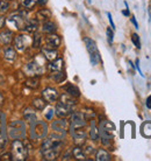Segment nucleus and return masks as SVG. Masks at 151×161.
<instances>
[{
	"mask_svg": "<svg viewBox=\"0 0 151 161\" xmlns=\"http://www.w3.org/2000/svg\"><path fill=\"white\" fill-rule=\"evenodd\" d=\"M63 137L64 136L57 133L44 139L41 146V153L44 160H56L58 158L63 145Z\"/></svg>",
	"mask_w": 151,
	"mask_h": 161,
	"instance_id": "obj_1",
	"label": "nucleus"
},
{
	"mask_svg": "<svg viewBox=\"0 0 151 161\" xmlns=\"http://www.w3.org/2000/svg\"><path fill=\"white\" fill-rule=\"evenodd\" d=\"M7 136L9 139H24L27 136V129L23 120H12L7 125Z\"/></svg>",
	"mask_w": 151,
	"mask_h": 161,
	"instance_id": "obj_2",
	"label": "nucleus"
},
{
	"mask_svg": "<svg viewBox=\"0 0 151 161\" xmlns=\"http://www.w3.org/2000/svg\"><path fill=\"white\" fill-rule=\"evenodd\" d=\"M48 134V125L45 121L35 120L30 123V129H29V136L32 140H40L44 139Z\"/></svg>",
	"mask_w": 151,
	"mask_h": 161,
	"instance_id": "obj_3",
	"label": "nucleus"
},
{
	"mask_svg": "<svg viewBox=\"0 0 151 161\" xmlns=\"http://www.w3.org/2000/svg\"><path fill=\"white\" fill-rule=\"evenodd\" d=\"M11 154H12V160L23 161L28 158V148L26 147L24 142H22V140L15 139L12 141L11 145Z\"/></svg>",
	"mask_w": 151,
	"mask_h": 161,
	"instance_id": "obj_4",
	"label": "nucleus"
},
{
	"mask_svg": "<svg viewBox=\"0 0 151 161\" xmlns=\"http://www.w3.org/2000/svg\"><path fill=\"white\" fill-rule=\"evenodd\" d=\"M84 42H85L86 49H87L88 55H90V61H91L92 65H96L100 62L101 57H100V53L98 47H96V41L90 39V37H85Z\"/></svg>",
	"mask_w": 151,
	"mask_h": 161,
	"instance_id": "obj_5",
	"label": "nucleus"
},
{
	"mask_svg": "<svg viewBox=\"0 0 151 161\" xmlns=\"http://www.w3.org/2000/svg\"><path fill=\"white\" fill-rule=\"evenodd\" d=\"M24 73L26 75L30 77H35V76H40L43 74V67L37 62V61H32L26 64L24 67Z\"/></svg>",
	"mask_w": 151,
	"mask_h": 161,
	"instance_id": "obj_6",
	"label": "nucleus"
},
{
	"mask_svg": "<svg viewBox=\"0 0 151 161\" xmlns=\"http://www.w3.org/2000/svg\"><path fill=\"white\" fill-rule=\"evenodd\" d=\"M86 126V119L84 117L83 112H75L71 114V121H70V130L80 129Z\"/></svg>",
	"mask_w": 151,
	"mask_h": 161,
	"instance_id": "obj_7",
	"label": "nucleus"
},
{
	"mask_svg": "<svg viewBox=\"0 0 151 161\" xmlns=\"http://www.w3.org/2000/svg\"><path fill=\"white\" fill-rule=\"evenodd\" d=\"M51 127L56 133L64 136V134L66 133V131L69 130V123L65 120L64 118H60V119H57V120L52 121Z\"/></svg>",
	"mask_w": 151,
	"mask_h": 161,
	"instance_id": "obj_8",
	"label": "nucleus"
},
{
	"mask_svg": "<svg viewBox=\"0 0 151 161\" xmlns=\"http://www.w3.org/2000/svg\"><path fill=\"white\" fill-rule=\"evenodd\" d=\"M45 47L44 48H49V49H57L60 46V37L55 34V33H51V34H48L45 36Z\"/></svg>",
	"mask_w": 151,
	"mask_h": 161,
	"instance_id": "obj_9",
	"label": "nucleus"
},
{
	"mask_svg": "<svg viewBox=\"0 0 151 161\" xmlns=\"http://www.w3.org/2000/svg\"><path fill=\"white\" fill-rule=\"evenodd\" d=\"M42 97H43V99L47 102V103H54V102H56L60 98V95H58L56 89L45 88L43 91H42Z\"/></svg>",
	"mask_w": 151,
	"mask_h": 161,
	"instance_id": "obj_10",
	"label": "nucleus"
},
{
	"mask_svg": "<svg viewBox=\"0 0 151 161\" xmlns=\"http://www.w3.org/2000/svg\"><path fill=\"white\" fill-rule=\"evenodd\" d=\"M72 109H73V106H69L66 104H63L62 102H58L57 105H56L55 111H56V114L60 118H65L66 116L71 114Z\"/></svg>",
	"mask_w": 151,
	"mask_h": 161,
	"instance_id": "obj_11",
	"label": "nucleus"
},
{
	"mask_svg": "<svg viewBox=\"0 0 151 161\" xmlns=\"http://www.w3.org/2000/svg\"><path fill=\"white\" fill-rule=\"evenodd\" d=\"M13 43H14V48L19 52H24L26 50V47H27V41H26V37L23 35H16L13 40Z\"/></svg>",
	"mask_w": 151,
	"mask_h": 161,
	"instance_id": "obj_12",
	"label": "nucleus"
},
{
	"mask_svg": "<svg viewBox=\"0 0 151 161\" xmlns=\"http://www.w3.org/2000/svg\"><path fill=\"white\" fill-rule=\"evenodd\" d=\"M13 41V33L12 31L9 29H5L0 33V42L1 44H5V46H8Z\"/></svg>",
	"mask_w": 151,
	"mask_h": 161,
	"instance_id": "obj_13",
	"label": "nucleus"
},
{
	"mask_svg": "<svg viewBox=\"0 0 151 161\" xmlns=\"http://www.w3.org/2000/svg\"><path fill=\"white\" fill-rule=\"evenodd\" d=\"M63 60L62 58H56V60L51 61L50 63L48 64V69L49 71H51V73H55V71H60V70H63Z\"/></svg>",
	"mask_w": 151,
	"mask_h": 161,
	"instance_id": "obj_14",
	"label": "nucleus"
},
{
	"mask_svg": "<svg viewBox=\"0 0 151 161\" xmlns=\"http://www.w3.org/2000/svg\"><path fill=\"white\" fill-rule=\"evenodd\" d=\"M42 53H43L44 57L47 58L48 61H54L57 58V56H58V53H57V50L56 49H49V48H43L42 49Z\"/></svg>",
	"mask_w": 151,
	"mask_h": 161,
	"instance_id": "obj_15",
	"label": "nucleus"
},
{
	"mask_svg": "<svg viewBox=\"0 0 151 161\" xmlns=\"http://www.w3.org/2000/svg\"><path fill=\"white\" fill-rule=\"evenodd\" d=\"M64 90L66 91V93H69L70 96L75 97V98H78V97L80 96L79 89L77 88L76 85H73V84H66L65 86H64Z\"/></svg>",
	"mask_w": 151,
	"mask_h": 161,
	"instance_id": "obj_16",
	"label": "nucleus"
},
{
	"mask_svg": "<svg viewBox=\"0 0 151 161\" xmlns=\"http://www.w3.org/2000/svg\"><path fill=\"white\" fill-rule=\"evenodd\" d=\"M57 27H56V25L52 22V21H44L43 25H42V31L44 33H47V34H51V33H55Z\"/></svg>",
	"mask_w": 151,
	"mask_h": 161,
	"instance_id": "obj_17",
	"label": "nucleus"
},
{
	"mask_svg": "<svg viewBox=\"0 0 151 161\" xmlns=\"http://www.w3.org/2000/svg\"><path fill=\"white\" fill-rule=\"evenodd\" d=\"M96 161H109L111 160V155H109V153H108L107 151L100 148L96 151Z\"/></svg>",
	"mask_w": 151,
	"mask_h": 161,
	"instance_id": "obj_18",
	"label": "nucleus"
},
{
	"mask_svg": "<svg viewBox=\"0 0 151 161\" xmlns=\"http://www.w3.org/2000/svg\"><path fill=\"white\" fill-rule=\"evenodd\" d=\"M4 57L7 61H14L16 58V53L13 47H7L4 49Z\"/></svg>",
	"mask_w": 151,
	"mask_h": 161,
	"instance_id": "obj_19",
	"label": "nucleus"
},
{
	"mask_svg": "<svg viewBox=\"0 0 151 161\" xmlns=\"http://www.w3.org/2000/svg\"><path fill=\"white\" fill-rule=\"evenodd\" d=\"M60 102H62L63 104L69 105V106H73V105L76 104L75 97L70 96L69 93H63V95L60 97Z\"/></svg>",
	"mask_w": 151,
	"mask_h": 161,
	"instance_id": "obj_20",
	"label": "nucleus"
},
{
	"mask_svg": "<svg viewBox=\"0 0 151 161\" xmlns=\"http://www.w3.org/2000/svg\"><path fill=\"white\" fill-rule=\"evenodd\" d=\"M72 157L77 160H86V154L80 147H75L72 149Z\"/></svg>",
	"mask_w": 151,
	"mask_h": 161,
	"instance_id": "obj_21",
	"label": "nucleus"
},
{
	"mask_svg": "<svg viewBox=\"0 0 151 161\" xmlns=\"http://www.w3.org/2000/svg\"><path fill=\"white\" fill-rule=\"evenodd\" d=\"M23 118L24 120L29 121V123H33V121L37 120L36 119V113L34 112V110L32 109H26L23 111Z\"/></svg>",
	"mask_w": 151,
	"mask_h": 161,
	"instance_id": "obj_22",
	"label": "nucleus"
},
{
	"mask_svg": "<svg viewBox=\"0 0 151 161\" xmlns=\"http://www.w3.org/2000/svg\"><path fill=\"white\" fill-rule=\"evenodd\" d=\"M32 105H33V108H35L36 110H40L41 111V110L45 109L47 102L44 101L43 98H35V99H33Z\"/></svg>",
	"mask_w": 151,
	"mask_h": 161,
	"instance_id": "obj_23",
	"label": "nucleus"
},
{
	"mask_svg": "<svg viewBox=\"0 0 151 161\" xmlns=\"http://www.w3.org/2000/svg\"><path fill=\"white\" fill-rule=\"evenodd\" d=\"M90 137L92 140H96L99 138V130L96 127V120L91 119V131H90Z\"/></svg>",
	"mask_w": 151,
	"mask_h": 161,
	"instance_id": "obj_24",
	"label": "nucleus"
},
{
	"mask_svg": "<svg viewBox=\"0 0 151 161\" xmlns=\"http://www.w3.org/2000/svg\"><path fill=\"white\" fill-rule=\"evenodd\" d=\"M24 31L28 33H35L37 31V21L36 20H29L24 25Z\"/></svg>",
	"mask_w": 151,
	"mask_h": 161,
	"instance_id": "obj_25",
	"label": "nucleus"
},
{
	"mask_svg": "<svg viewBox=\"0 0 151 161\" xmlns=\"http://www.w3.org/2000/svg\"><path fill=\"white\" fill-rule=\"evenodd\" d=\"M51 78L55 80V82H57V83H62L63 80H65L66 75L63 73V70H60V71H55V73H52Z\"/></svg>",
	"mask_w": 151,
	"mask_h": 161,
	"instance_id": "obj_26",
	"label": "nucleus"
},
{
	"mask_svg": "<svg viewBox=\"0 0 151 161\" xmlns=\"http://www.w3.org/2000/svg\"><path fill=\"white\" fill-rule=\"evenodd\" d=\"M37 18L41 20H48L49 18H51V12L47 8H42L41 11L37 12Z\"/></svg>",
	"mask_w": 151,
	"mask_h": 161,
	"instance_id": "obj_27",
	"label": "nucleus"
},
{
	"mask_svg": "<svg viewBox=\"0 0 151 161\" xmlns=\"http://www.w3.org/2000/svg\"><path fill=\"white\" fill-rule=\"evenodd\" d=\"M7 131H3L0 133V148H4L6 144H7V134H6Z\"/></svg>",
	"mask_w": 151,
	"mask_h": 161,
	"instance_id": "obj_28",
	"label": "nucleus"
},
{
	"mask_svg": "<svg viewBox=\"0 0 151 161\" xmlns=\"http://www.w3.org/2000/svg\"><path fill=\"white\" fill-rule=\"evenodd\" d=\"M26 85L29 86V88L36 89L37 86H39V80H36L35 77H32V78H29V80L26 82Z\"/></svg>",
	"mask_w": 151,
	"mask_h": 161,
	"instance_id": "obj_29",
	"label": "nucleus"
},
{
	"mask_svg": "<svg viewBox=\"0 0 151 161\" xmlns=\"http://www.w3.org/2000/svg\"><path fill=\"white\" fill-rule=\"evenodd\" d=\"M145 130H148V133H145V137H151V123L148 121V123H144L142 125V133L144 134Z\"/></svg>",
	"mask_w": 151,
	"mask_h": 161,
	"instance_id": "obj_30",
	"label": "nucleus"
},
{
	"mask_svg": "<svg viewBox=\"0 0 151 161\" xmlns=\"http://www.w3.org/2000/svg\"><path fill=\"white\" fill-rule=\"evenodd\" d=\"M9 8V3L7 0H0V13H5Z\"/></svg>",
	"mask_w": 151,
	"mask_h": 161,
	"instance_id": "obj_31",
	"label": "nucleus"
},
{
	"mask_svg": "<svg viewBox=\"0 0 151 161\" xmlns=\"http://www.w3.org/2000/svg\"><path fill=\"white\" fill-rule=\"evenodd\" d=\"M36 0H20L21 5L26 8H32L34 5H35Z\"/></svg>",
	"mask_w": 151,
	"mask_h": 161,
	"instance_id": "obj_32",
	"label": "nucleus"
},
{
	"mask_svg": "<svg viewBox=\"0 0 151 161\" xmlns=\"http://www.w3.org/2000/svg\"><path fill=\"white\" fill-rule=\"evenodd\" d=\"M41 41H42V36H41L40 34H35L34 35V41H33V46L35 48H39L41 46Z\"/></svg>",
	"mask_w": 151,
	"mask_h": 161,
	"instance_id": "obj_33",
	"label": "nucleus"
},
{
	"mask_svg": "<svg viewBox=\"0 0 151 161\" xmlns=\"http://www.w3.org/2000/svg\"><path fill=\"white\" fill-rule=\"evenodd\" d=\"M131 41H133V43L135 44L136 48H138V49L141 48V41H139V36L137 35V34L134 33V34L131 35Z\"/></svg>",
	"mask_w": 151,
	"mask_h": 161,
	"instance_id": "obj_34",
	"label": "nucleus"
},
{
	"mask_svg": "<svg viewBox=\"0 0 151 161\" xmlns=\"http://www.w3.org/2000/svg\"><path fill=\"white\" fill-rule=\"evenodd\" d=\"M106 34H107L108 43L112 44V43H113V40H114V32H113V29H112V28H107V31H106Z\"/></svg>",
	"mask_w": 151,
	"mask_h": 161,
	"instance_id": "obj_35",
	"label": "nucleus"
},
{
	"mask_svg": "<svg viewBox=\"0 0 151 161\" xmlns=\"http://www.w3.org/2000/svg\"><path fill=\"white\" fill-rule=\"evenodd\" d=\"M83 114H84V117H85V119H93L94 116H96V113L93 112L92 110H85Z\"/></svg>",
	"mask_w": 151,
	"mask_h": 161,
	"instance_id": "obj_36",
	"label": "nucleus"
},
{
	"mask_svg": "<svg viewBox=\"0 0 151 161\" xmlns=\"http://www.w3.org/2000/svg\"><path fill=\"white\" fill-rule=\"evenodd\" d=\"M3 131H7V127H6V116H3L1 118V121H0V133Z\"/></svg>",
	"mask_w": 151,
	"mask_h": 161,
	"instance_id": "obj_37",
	"label": "nucleus"
},
{
	"mask_svg": "<svg viewBox=\"0 0 151 161\" xmlns=\"http://www.w3.org/2000/svg\"><path fill=\"white\" fill-rule=\"evenodd\" d=\"M54 113H55V110H54V109H48V111L45 112V118H47L48 120H51Z\"/></svg>",
	"mask_w": 151,
	"mask_h": 161,
	"instance_id": "obj_38",
	"label": "nucleus"
},
{
	"mask_svg": "<svg viewBox=\"0 0 151 161\" xmlns=\"http://www.w3.org/2000/svg\"><path fill=\"white\" fill-rule=\"evenodd\" d=\"M0 159H1V160H6V161L12 160V154H11V152H8V153H5V154H3V155L0 157Z\"/></svg>",
	"mask_w": 151,
	"mask_h": 161,
	"instance_id": "obj_39",
	"label": "nucleus"
},
{
	"mask_svg": "<svg viewBox=\"0 0 151 161\" xmlns=\"http://www.w3.org/2000/svg\"><path fill=\"white\" fill-rule=\"evenodd\" d=\"M107 16H108V20H109V24H111L112 29L114 31V29H115V24H114V21H113V18H112V14H111V13H107Z\"/></svg>",
	"mask_w": 151,
	"mask_h": 161,
	"instance_id": "obj_40",
	"label": "nucleus"
},
{
	"mask_svg": "<svg viewBox=\"0 0 151 161\" xmlns=\"http://www.w3.org/2000/svg\"><path fill=\"white\" fill-rule=\"evenodd\" d=\"M135 67H136V69L138 70V74L141 75V76H143V73H142V70H141V67H139V61L138 60H136V62H135Z\"/></svg>",
	"mask_w": 151,
	"mask_h": 161,
	"instance_id": "obj_41",
	"label": "nucleus"
},
{
	"mask_svg": "<svg viewBox=\"0 0 151 161\" xmlns=\"http://www.w3.org/2000/svg\"><path fill=\"white\" fill-rule=\"evenodd\" d=\"M5 22H6V19H5V16L0 15V29H1L5 26Z\"/></svg>",
	"mask_w": 151,
	"mask_h": 161,
	"instance_id": "obj_42",
	"label": "nucleus"
},
{
	"mask_svg": "<svg viewBox=\"0 0 151 161\" xmlns=\"http://www.w3.org/2000/svg\"><path fill=\"white\" fill-rule=\"evenodd\" d=\"M131 22L134 24V26H135V28L138 29V24H137V21H136V18H135V16H131Z\"/></svg>",
	"mask_w": 151,
	"mask_h": 161,
	"instance_id": "obj_43",
	"label": "nucleus"
},
{
	"mask_svg": "<svg viewBox=\"0 0 151 161\" xmlns=\"http://www.w3.org/2000/svg\"><path fill=\"white\" fill-rule=\"evenodd\" d=\"M147 108L148 109H151V95L147 98Z\"/></svg>",
	"mask_w": 151,
	"mask_h": 161,
	"instance_id": "obj_44",
	"label": "nucleus"
},
{
	"mask_svg": "<svg viewBox=\"0 0 151 161\" xmlns=\"http://www.w3.org/2000/svg\"><path fill=\"white\" fill-rule=\"evenodd\" d=\"M37 3L41 5V6H44V5H47L48 3V0H37Z\"/></svg>",
	"mask_w": 151,
	"mask_h": 161,
	"instance_id": "obj_45",
	"label": "nucleus"
},
{
	"mask_svg": "<svg viewBox=\"0 0 151 161\" xmlns=\"http://www.w3.org/2000/svg\"><path fill=\"white\" fill-rule=\"evenodd\" d=\"M122 14L126 16H129L130 15V13H129V8L127 7V9H124V11H122Z\"/></svg>",
	"mask_w": 151,
	"mask_h": 161,
	"instance_id": "obj_46",
	"label": "nucleus"
},
{
	"mask_svg": "<svg viewBox=\"0 0 151 161\" xmlns=\"http://www.w3.org/2000/svg\"><path fill=\"white\" fill-rule=\"evenodd\" d=\"M4 99H5V98H4V96H3V93L0 92V105L4 103Z\"/></svg>",
	"mask_w": 151,
	"mask_h": 161,
	"instance_id": "obj_47",
	"label": "nucleus"
},
{
	"mask_svg": "<svg viewBox=\"0 0 151 161\" xmlns=\"http://www.w3.org/2000/svg\"><path fill=\"white\" fill-rule=\"evenodd\" d=\"M87 1H88V4H91V0H87Z\"/></svg>",
	"mask_w": 151,
	"mask_h": 161,
	"instance_id": "obj_48",
	"label": "nucleus"
},
{
	"mask_svg": "<svg viewBox=\"0 0 151 161\" xmlns=\"http://www.w3.org/2000/svg\"><path fill=\"white\" fill-rule=\"evenodd\" d=\"M7 1H11V0H7Z\"/></svg>",
	"mask_w": 151,
	"mask_h": 161,
	"instance_id": "obj_49",
	"label": "nucleus"
}]
</instances>
